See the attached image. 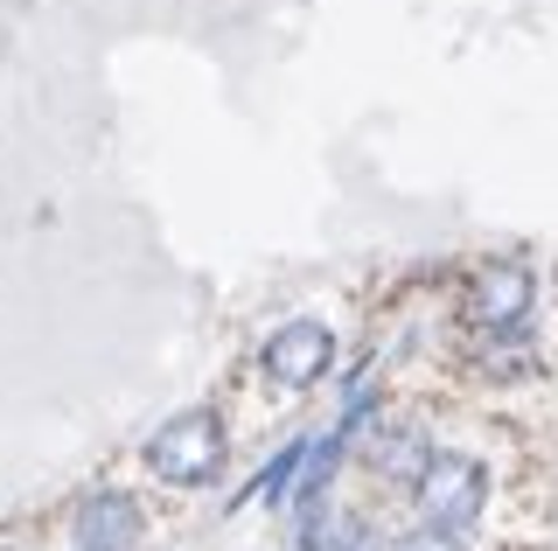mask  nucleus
I'll return each instance as SVG.
<instances>
[{
  "label": "nucleus",
  "instance_id": "obj_1",
  "mask_svg": "<svg viewBox=\"0 0 558 551\" xmlns=\"http://www.w3.org/2000/svg\"><path fill=\"white\" fill-rule=\"evenodd\" d=\"M342 350H349V307H293L279 315L252 350L223 370V384L209 399L223 405L231 433H266L272 419L301 412L328 377L342 370Z\"/></svg>",
  "mask_w": 558,
  "mask_h": 551
},
{
  "label": "nucleus",
  "instance_id": "obj_2",
  "mask_svg": "<svg viewBox=\"0 0 558 551\" xmlns=\"http://www.w3.org/2000/svg\"><path fill=\"white\" fill-rule=\"evenodd\" d=\"M238 461V433L223 419L217 399L203 405H182L174 419L154 426V440H140L133 468H140V489H161V495H203L231 475Z\"/></svg>",
  "mask_w": 558,
  "mask_h": 551
},
{
  "label": "nucleus",
  "instance_id": "obj_3",
  "mask_svg": "<svg viewBox=\"0 0 558 551\" xmlns=\"http://www.w3.org/2000/svg\"><path fill=\"white\" fill-rule=\"evenodd\" d=\"M154 530V503L140 481H84L63 495V551H133Z\"/></svg>",
  "mask_w": 558,
  "mask_h": 551
},
{
  "label": "nucleus",
  "instance_id": "obj_4",
  "mask_svg": "<svg viewBox=\"0 0 558 551\" xmlns=\"http://www.w3.org/2000/svg\"><path fill=\"white\" fill-rule=\"evenodd\" d=\"M301 461H307V440H287V446H279V454L266 461V468L252 475V481H258V495H266V503H279V495H287V475L301 468Z\"/></svg>",
  "mask_w": 558,
  "mask_h": 551
},
{
  "label": "nucleus",
  "instance_id": "obj_5",
  "mask_svg": "<svg viewBox=\"0 0 558 551\" xmlns=\"http://www.w3.org/2000/svg\"><path fill=\"white\" fill-rule=\"evenodd\" d=\"M57 530H63V510H49L35 524V538H0V551H43V538H57Z\"/></svg>",
  "mask_w": 558,
  "mask_h": 551
}]
</instances>
